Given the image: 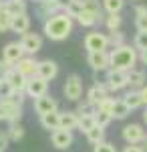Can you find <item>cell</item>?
Instances as JSON below:
<instances>
[{"label":"cell","mask_w":147,"mask_h":152,"mask_svg":"<svg viewBox=\"0 0 147 152\" xmlns=\"http://www.w3.org/2000/svg\"><path fill=\"white\" fill-rule=\"evenodd\" d=\"M79 114L75 112H61V128L65 130H77L79 128Z\"/></svg>","instance_id":"cell-20"},{"label":"cell","mask_w":147,"mask_h":152,"mask_svg":"<svg viewBox=\"0 0 147 152\" xmlns=\"http://www.w3.org/2000/svg\"><path fill=\"white\" fill-rule=\"evenodd\" d=\"M113 120H115L113 114H109V112H103V110H97V112H95V122H97V126L107 128V126H109Z\"/></svg>","instance_id":"cell-33"},{"label":"cell","mask_w":147,"mask_h":152,"mask_svg":"<svg viewBox=\"0 0 147 152\" xmlns=\"http://www.w3.org/2000/svg\"><path fill=\"white\" fill-rule=\"evenodd\" d=\"M14 67L30 79V77H36V73H38V61L34 59V55H24Z\"/></svg>","instance_id":"cell-15"},{"label":"cell","mask_w":147,"mask_h":152,"mask_svg":"<svg viewBox=\"0 0 147 152\" xmlns=\"http://www.w3.org/2000/svg\"><path fill=\"white\" fill-rule=\"evenodd\" d=\"M63 94L68 102H81V95H83V79H81L77 73L68 75L65 79V85H63Z\"/></svg>","instance_id":"cell-4"},{"label":"cell","mask_w":147,"mask_h":152,"mask_svg":"<svg viewBox=\"0 0 147 152\" xmlns=\"http://www.w3.org/2000/svg\"><path fill=\"white\" fill-rule=\"evenodd\" d=\"M58 110V104L53 95H43V97H36L34 99V112L38 116H45V114H50V112H57Z\"/></svg>","instance_id":"cell-14"},{"label":"cell","mask_w":147,"mask_h":152,"mask_svg":"<svg viewBox=\"0 0 147 152\" xmlns=\"http://www.w3.org/2000/svg\"><path fill=\"white\" fill-rule=\"evenodd\" d=\"M34 2H43V0H34Z\"/></svg>","instance_id":"cell-47"},{"label":"cell","mask_w":147,"mask_h":152,"mask_svg":"<svg viewBox=\"0 0 147 152\" xmlns=\"http://www.w3.org/2000/svg\"><path fill=\"white\" fill-rule=\"evenodd\" d=\"M38 77H43L46 81H53L55 77L58 75V65L50 59H45V61H38Z\"/></svg>","instance_id":"cell-18"},{"label":"cell","mask_w":147,"mask_h":152,"mask_svg":"<svg viewBox=\"0 0 147 152\" xmlns=\"http://www.w3.org/2000/svg\"><path fill=\"white\" fill-rule=\"evenodd\" d=\"M0 79H2V77H0Z\"/></svg>","instance_id":"cell-49"},{"label":"cell","mask_w":147,"mask_h":152,"mask_svg":"<svg viewBox=\"0 0 147 152\" xmlns=\"http://www.w3.org/2000/svg\"><path fill=\"white\" fill-rule=\"evenodd\" d=\"M103 2V10L107 14H115V12H121L125 6V0H101Z\"/></svg>","instance_id":"cell-30"},{"label":"cell","mask_w":147,"mask_h":152,"mask_svg":"<svg viewBox=\"0 0 147 152\" xmlns=\"http://www.w3.org/2000/svg\"><path fill=\"white\" fill-rule=\"evenodd\" d=\"M20 45L26 51V55H36L43 49V37L36 35V33H26L20 37Z\"/></svg>","instance_id":"cell-13"},{"label":"cell","mask_w":147,"mask_h":152,"mask_svg":"<svg viewBox=\"0 0 147 152\" xmlns=\"http://www.w3.org/2000/svg\"><path fill=\"white\" fill-rule=\"evenodd\" d=\"M139 91H141V97H143V105H147V85H143Z\"/></svg>","instance_id":"cell-44"},{"label":"cell","mask_w":147,"mask_h":152,"mask_svg":"<svg viewBox=\"0 0 147 152\" xmlns=\"http://www.w3.org/2000/svg\"><path fill=\"white\" fill-rule=\"evenodd\" d=\"M143 122L147 124V105H145V112H143Z\"/></svg>","instance_id":"cell-45"},{"label":"cell","mask_w":147,"mask_h":152,"mask_svg":"<svg viewBox=\"0 0 147 152\" xmlns=\"http://www.w3.org/2000/svg\"><path fill=\"white\" fill-rule=\"evenodd\" d=\"M28 28H30V16H28V12L16 14L14 20H12V33H16V35L22 37V35L28 33Z\"/></svg>","instance_id":"cell-19"},{"label":"cell","mask_w":147,"mask_h":152,"mask_svg":"<svg viewBox=\"0 0 147 152\" xmlns=\"http://www.w3.org/2000/svg\"><path fill=\"white\" fill-rule=\"evenodd\" d=\"M83 8L89 12H95V14H99L101 16V10H103V2L99 0H83Z\"/></svg>","instance_id":"cell-35"},{"label":"cell","mask_w":147,"mask_h":152,"mask_svg":"<svg viewBox=\"0 0 147 152\" xmlns=\"http://www.w3.org/2000/svg\"><path fill=\"white\" fill-rule=\"evenodd\" d=\"M26 55V51L22 49V45H20V41H12V43H6L4 45V49H2V59L8 63V65H16L20 59Z\"/></svg>","instance_id":"cell-8"},{"label":"cell","mask_w":147,"mask_h":152,"mask_svg":"<svg viewBox=\"0 0 147 152\" xmlns=\"http://www.w3.org/2000/svg\"><path fill=\"white\" fill-rule=\"evenodd\" d=\"M8 142H10V136H8V132H0V150L8 148Z\"/></svg>","instance_id":"cell-40"},{"label":"cell","mask_w":147,"mask_h":152,"mask_svg":"<svg viewBox=\"0 0 147 152\" xmlns=\"http://www.w3.org/2000/svg\"><path fill=\"white\" fill-rule=\"evenodd\" d=\"M10 67H12V65H8V63L2 59V61H0V77H4V75H6V71L10 69Z\"/></svg>","instance_id":"cell-42"},{"label":"cell","mask_w":147,"mask_h":152,"mask_svg":"<svg viewBox=\"0 0 147 152\" xmlns=\"http://www.w3.org/2000/svg\"><path fill=\"white\" fill-rule=\"evenodd\" d=\"M105 97H109V85L107 83H95L93 87H89V91H87V99L95 105H99Z\"/></svg>","instance_id":"cell-17"},{"label":"cell","mask_w":147,"mask_h":152,"mask_svg":"<svg viewBox=\"0 0 147 152\" xmlns=\"http://www.w3.org/2000/svg\"><path fill=\"white\" fill-rule=\"evenodd\" d=\"M87 65L95 71H107L111 69V55L109 51H95V53H89L87 55Z\"/></svg>","instance_id":"cell-6"},{"label":"cell","mask_w":147,"mask_h":152,"mask_svg":"<svg viewBox=\"0 0 147 152\" xmlns=\"http://www.w3.org/2000/svg\"><path fill=\"white\" fill-rule=\"evenodd\" d=\"M133 45H135V49H139V51L147 49V31H137L135 39H133Z\"/></svg>","instance_id":"cell-36"},{"label":"cell","mask_w":147,"mask_h":152,"mask_svg":"<svg viewBox=\"0 0 147 152\" xmlns=\"http://www.w3.org/2000/svg\"><path fill=\"white\" fill-rule=\"evenodd\" d=\"M40 124L45 130H58L61 128V112H50V114H45L40 116Z\"/></svg>","instance_id":"cell-21"},{"label":"cell","mask_w":147,"mask_h":152,"mask_svg":"<svg viewBox=\"0 0 147 152\" xmlns=\"http://www.w3.org/2000/svg\"><path fill=\"white\" fill-rule=\"evenodd\" d=\"M14 94V89H12V85L8 79H0V99H6V97H10V95Z\"/></svg>","instance_id":"cell-37"},{"label":"cell","mask_w":147,"mask_h":152,"mask_svg":"<svg viewBox=\"0 0 147 152\" xmlns=\"http://www.w3.org/2000/svg\"><path fill=\"white\" fill-rule=\"evenodd\" d=\"M4 79H8L12 85V89L14 91H20V94H26V85H28V77L22 75L20 71L16 69V67H10V69L6 71V75H4Z\"/></svg>","instance_id":"cell-12"},{"label":"cell","mask_w":147,"mask_h":152,"mask_svg":"<svg viewBox=\"0 0 147 152\" xmlns=\"http://www.w3.org/2000/svg\"><path fill=\"white\" fill-rule=\"evenodd\" d=\"M83 45L87 49V53H95V51H107L111 47L109 45V35L105 33H99V31H93V33H87Z\"/></svg>","instance_id":"cell-3"},{"label":"cell","mask_w":147,"mask_h":152,"mask_svg":"<svg viewBox=\"0 0 147 152\" xmlns=\"http://www.w3.org/2000/svg\"><path fill=\"white\" fill-rule=\"evenodd\" d=\"M22 116V105L20 104H12L8 99H0V122H20Z\"/></svg>","instance_id":"cell-5"},{"label":"cell","mask_w":147,"mask_h":152,"mask_svg":"<svg viewBox=\"0 0 147 152\" xmlns=\"http://www.w3.org/2000/svg\"><path fill=\"white\" fill-rule=\"evenodd\" d=\"M129 85L131 87H143L145 85V71L133 67V69L129 71Z\"/></svg>","instance_id":"cell-28"},{"label":"cell","mask_w":147,"mask_h":152,"mask_svg":"<svg viewBox=\"0 0 147 152\" xmlns=\"http://www.w3.org/2000/svg\"><path fill=\"white\" fill-rule=\"evenodd\" d=\"M73 20L75 18L71 14H67V12H57V14L48 16L43 23V33L50 41H65L73 33V26H75Z\"/></svg>","instance_id":"cell-1"},{"label":"cell","mask_w":147,"mask_h":152,"mask_svg":"<svg viewBox=\"0 0 147 152\" xmlns=\"http://www.w3.org/2000/svg\"><path fill=\"white\" fill-rule=\"evenodd\" d=\"M135 28L147 31V4H139L135 8Z\"/></svg>","instance_id":"cell-23"},{"label":"cell","mask_w":147,"mask_h":152,"mask_svg":"<svg viewBox=\"0 0 147 152\" xmlns=\"http://www.w3.org/2000/svg\"><path fill=\"white\" fill-rule=\"evenodd\" d=\"M0 152H2V150H0Z\"/></svg>","instance_id":"cell-50"},{"label":"cell","mask_w":147,"mask_h":152,"mask_svg":"<svg viewBox=\"0 0 147 152\" xmlns=\"http://www.w3.org/2000/svg\"><path fill=\"white\" fill-rule=\"evenodd\" d=\"M125 104L129 105L131 110H137V107H141L143 105V97H141V91L139 89H131V91H127V94L123 95Z\"/></svg>","instance_id":"cell-24"},{"label":"cell","mask_w":147,"mask_h":152,"mask_svg":"<svg viewBox=\"0 0 147 152\" xmlns=\"http://www.w3.org/2000/svg\"><path fill=\"white\" fill-rule=\"evenodd\" d=\"M111 114H113L115 120H125V118L131 114V107L125 104V99L121 97V99H115L113 104V110H111Z\"/></svg>","instance_id":"cell-22"},{"label":"cell","mask_w":147,"mask_h":152,"mask_svg":"<svg viewBox=\"0 0 147 152\" xmlns=\"http://www.w3.org/2000/svg\"><path fill=\"white\" fill-rule=\"evenodd\" d=\"M121 23H123L121 12H115V14H107V16H105V26H107V31H109V33L119 31V28H121Z\"/></svg>","instance_id":"cell-27"},{"label":"cell","mask_w":147,"mask_h":152,"mask_svg":"<svg viewBox=\"0 0 147 152\" xmlns=\"http://www.w3.org/2000/svg\"><path fill=\"white\" fill-rule=\"evenodd\" d=\"M109 45L113 49H117V47H121V45H125L123 43V35L119 33V31H115V33H109Z\"/></svg>","instance_id":"cell-38"},{"label":"cell","mask_w":147,"mask_h":152,"mask_svg":"<svg viewBox=\"0 0 147 152\" xmlns=\"http://www.w3.org/2000/svg\"><path fill=\"white\" fill-rule=\"evenodd\" d=\"M139 61H141L143 65H147V49H143V51L139 53Z\"/></svg>","instance_id":"cell-43"},{"label":"cell","mask_w":147,"mask_h":152,"mask_svg":"<svg viewBox=\"0 0 147 152\" xmlns=\"http://www.w3.org/2000/svg\"><path fill=\"white\" fill-rule=\"evenodd\" d=\"M6 132H8V136H10L12 142H18V140H22V138H24V128L20 126V122H12Z\"/></svg>","instance_id":"cell-31"},{"label":"cell","mask_w":147,"mask_h":152,"mask_svg":"<svg viewBox=\"0 0 147 152\" xmlns=\"http://www.w3.org/2000/svg\"><path fill=\"white\" fill-rule=\"evenodd\" d=\"M99 14H95V12H89V10H81V14L77 16V23L81 24V26H95V24L99 23Z\"/></svg>","instance_id":"cell-25"},{"label":"cell","mask_w":147,"mask_h":152,"mask_svg":"<svg viewBox=\"0 0 147 152\" xmlns=\"http://www.w3.org/2000/svg\"><path fill=\"white\" fill-rule=\"evenodd\" d=\"M95 112H97V105L91 104L89 99L79 102V105H77V114H79V116H85V114H95Z\"/></svg>","instance_id":"cell-34"},{"label":"cell","mask_w":147,"mask_h":152,"mask_svg":"<svg viewBox=\"0 0 147 152\" xmlns=\"http://www.w3.org/2000/svg\"><path fill=\"white\" fill-rule=\"evenodd\" d=\"M48 94V81L46 79H43V77H30L28 79V85H26V95L28 97H32V99H36V97H43V95Z\"/></svg>","instance_id":"cell-11"},{"label":"cell","mask_w":147,"mask_h":152,"mask_svg":"<svg viewBox=\"0 0 147 152\" xmlns=\"http://www.w3.org/2000/svg\"><path fill=\"white\" fill-rule=\"evenodd\" d=\"M121 136H123V140L127 144H141L147 138V134H145V130H143L141 124H127L121 130Z\"/></svg>","instance_id":"cell-9"},{"label":"cell","mask_w":147,"mask_h":152,"mask_svg":"<svg viewBox=\"0 0 147 152\" xmlns=\"http://www.w3.org/2000/svg\"><path fill=\"white\" fill-rule=\"evenodd\" d=\"M143 148H145V152H147V138H145V142H143Z\"/></svg>","instance_id":"cell-46"},{"label":"cell","mask_w":147,"mask_h":152,"mask_svg":"<svg viewBox=\"0 0 147 152\" xmlns=\"http://www.w3.org/2000/svg\"><path fill=\"white\" fill-rule=\"evenodd\" d=\"M57 12H63V2L61 0H43V2H38V16L40 18L46 20L48 16H53Z\"/></svg>","instance_id":"cell-16"},{"label":"cell","mask_w":147,"mask_h":152,"mask_svg":"<svg viewBox=\"0 0 147 152\" xmlns=\"http://www.w3.org/2000/svg\"><path fill=\"white\" fill-rule=\"evenodd\" d=\"M93 152H117L111 142H101V144H97V146H93Z\"/></svg>","instance_id":"cell-39"},{"label":"cell","mask_w":147,"mask_h":152,"mask_svg":"<svg viewBox=\"0 0 147 152\" xmlns=\"http://www.w3.org/2000/svg\"><path fill=\"white\" fill-rule=\"evenodd\" d=\"M123 152H145V148L139 146V144H127L123 148Z\"/></svg>","instance_id":"cell-41"},{"label":"cell","mask_w":147,"mask_h":152,"mask_svg":"<svg viewBox=\"0 0 147 152\" xmlns=\"http://www.w3.org/2000/svg\"><path fill=\"white\" fill-rule=\"evenodd\" d=\"M107 85L109 91H119L125 89L129 85V71H121V69H109L107 71Z\"/></svg>","instance_id":"cell-7"},{"label":"cell","mask_w":147,"mask_h":152,"mask_svg":"<svg viewBox=\"0 0 147 152\" xmlns=\"http://www.w3.org/2000/svg\"><path fill=\"white\" fill-rule=\"evenodd\" d=\"M109 55H111V69H121V71H131L135 67L137 59H139L135 45L133 47L131 45H121V47L113 49Z\"/></svg>","instance_id":"cell-2"},{"label":"cell","mask_w":147,"mask_h":152,"mask_svg":"<svg viewBox=\"0 0 147 152\" xmlns=\"http://www.w3.org/2000/svg\"><path fill=\"white\" fill-rule=\"evenodd\" d=\"M12 20H14V16H12L10 12L6 10V8H0V33L12 31Z\"/></svg>","instance_id":"cell-29"},{"label":"cell","mask_w":147,"mask_h":152,"mask_svg":"<svg viewBox=\"0 0 147 152\" xmlns=\"http://www.w3.org/2000/svg\"><path fill=\"white\" fill-rule=\"evenodd\" d=\"M0 2H2V0H0Z\"/></svg>","instance_id":"cell-48"},{"label":"cell","mask_w":147,"mask_h":152,"mask_svg":"<svg viewBox=\"0 0 147 152\" xmlns=\"http://www.w3.org/2000/svg\"><path fill=\"white\" fill-rule=\"evenodd\" d=\"M73 130H65V128H58V130H53L50 132V142L53 146L58 148V150H67L73 146Z\"/></svg>","instance_id":"cell-10"},{"label":"cell","mask_w":147,"mask_h":152,"mask_svg":"<svg viewBox=\"0 0 147 152\" xmlns=\"http://www.w3.org/2000/svg\"><path fill=\"white\" fill-rule=\"evenodd\" d=\"M85 136H87V140H89L93 146H97V144L105 142V128H103V126H93Z\"/></svg>","instance_id":"cell-26"},{"label":"cell","mask_w":147,"mask_h":152,"mask_svg":"<svg viewBox=\"0 0 147 152\" xmlns=\"http://www.w3.org/2000/svg\"><path fill=\"white\" fill-rule=\"evenodd\" d=\"M93 126H97V122H95V114H85V116L79 118V130L81 132H89Z\"/></svg>","instance_id":"cell-32"}]
</instances>
